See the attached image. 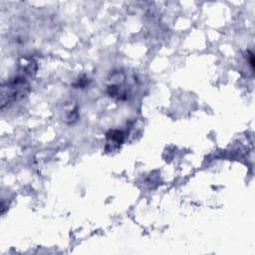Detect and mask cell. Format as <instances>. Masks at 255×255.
I'll list each match as a JSON object with an SVG mask.
<instances>
[{"mask_svg":"<svg viewBox=\"0 0 255 255\" xmlns=\"http://www.w3.org/2000/svg\"><path fill=\"white\" fill-rule=\"evenodd\" d=\"M30 90L28 82L22 78L17 77L7 83V87H2V108L8 102H14L23 99Z\"/></svg>","mask_w":255,"mask_h":255,"instance_id":"obj_1","label":"cell"},{"mask_svg":"<svg viewBox=\"0 0 255 255\" xmlns=\"http://www.w3.org/2000/svg\"><path fill=\"white\" fill-rule=\"evenodd\" d=\"M107 90L110 97L125 101L130 96L131 86L124 73H116L110 79V84H108Z\"/></svg>","mask_w":255,"mask_h":255,"instance_id":"obj_2","label":"cell"},{"mask_svg":"<svg viewBox=\"0 0 255 255\" xmlns=\"http://www.w3.org/2000/svg\"><path fill=\"white\" fill-rule=\"evenodd\" d=\"M107 138H108V144L113 143V144L120 145L124 140V134L120 130H111L107 134Z\"/></svg>","mask_w":255,"mask_h":255,"instance_id":"obj_3","label":"cell"}]
</instances>
